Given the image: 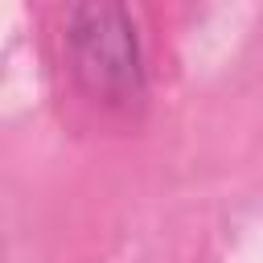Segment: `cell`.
Masks as SVG:
<instances>
[{"mask_svg": "<svg viewBox=\"0 0 263 263\" xmlns=\"http://www.w3.org/2000/svg\"><path fill=\"white\" fill-rule=\"evenodd\" d=\"M66 62L90 99L127 107L144 99V53L123 4H74L62 21Z\"/></svg>", "mask_w": 263, "mask_h": 263, "instance_id": "1", "label": "cell"}]
</instances>
